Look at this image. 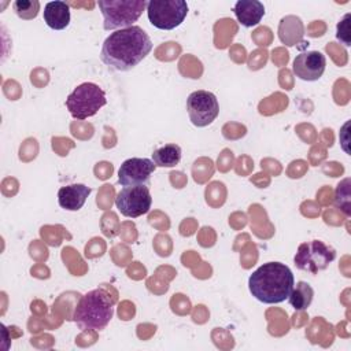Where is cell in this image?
Listing matches in <instances>:
<instances>
[{
	"mask_svg": "<svg viewBox=\"0 0 351 351\" xmlns=\"http://www.w3.org/2000/svg\"><path fill=\"white\" fill-rule=\"evenodd\" d=\"M326 67V58L319 51H306L296 55L292 63L293 74L303 81H317Z\"/></svg>",
	"mask_w": 351,
	"mask_h": 351,
	"instance_id": "8fae6325",
	"label": "cell"
},
{
	"mask_svg": "<svg viewBox=\"0 0 351 351\" xmlns=\"http://www.w3.org/2000/svg\"><path fill=\"white\" fill-rule=\"evenodd\" d=\"M152 49L149 36L140 26L119 29L104 40L100 60L111 70L129 71L136 67Z\"/></svg>",
	"mask_w": 351,
	"mask_h": 351,
	"instance_id": "6da1fadb",
	"label": "cell"
},
{
	"mask_svg": "<svg viewBox=\"0 0 351 351\" xmlns=\"http://www.w3.org/2000/svg\"><path fill=\"white\" fill-rule=\"evenodd\" d=\"M186 111L195 126H208L219 114L218 99L208 90H195L186 99Z\"/></svg>",
	"mask_w": 351,
	"mask_h": 351,
	"instance_id": "ba28073f",
	"label": "cell"
},
{
	"mask_svg": "<svg viewBox=\"0 0 351 351\" xmlns=\"http://www.w3.org/2000/svg\"><path fill=\"white\" fill-rule=\"evenodd\" d=\"M336 258V251L333 247L325 244L321 240H311L302 243L293 256L295 266L299 270L317 274L325 270L330 262Z\"/></svg>",
	"mask_w": 351,
	"mask_h": 351,
	"instance_id": "8992f818",
	"label": "cell"
},
{
	"mask_svg": "<svg viewBox=\"0 0 351 351\" xmlns=\"http://www.w3.org/2000/svg\"><path fill=\"white\" fill-rule=\"evenodd\" d=\"M233 12L243 26L252 27L262 21L265 5L258 0H239L233 7Z\"/></svg>",
	"mask_w": 351,
	"mask_h": 351,
	"instance_id": "4fadbf2b",
	"label": "cell"
},
{
	"mask_svg": "<svg viewBox=\"0 0 351 351\" xmlns=\"http://www.w3.org/2000/svg\"><path fill=\"white\" fill-rule=\"evenodd\" d=\"M90 191L92 189L84 184H70L62 186L58 191L59 206L67 211H77L85 204Z\"/></svg>",
	"mask_w": 351,
	"mask_h": 351,
	"instance_id": "7c38bea8",
	"label": "cell"
},
{
	"mask_svg": "<svg viewBox=\"0 0 351 351\" xmlns=\"http://www.w3.org/2000/svg\"><path fill=\"white\" fill-rule=\"evenodd\" d=\"M156 166L147 158L126 159L118 170V182L122 186L147 185Z\"/></svg>",
	"mask_w": 351,
	"mask_h": 351,
	"instance_id": "30bf717a",
	"label": "cell"
},
{
	"mask_svg": "<svg viewBox=\"0 0 351 351\" xmlns=\"http://www.w3.org/2000/svg\"><path fill=\"white\" fill-rule=\"evenodd\" d=\"M350 18L351 14L347 12L340 22L336 26V38L344 45V47H350L351 45V34H350Z\"/></svg>",
	"mask_w": 351,
	"mask_h": 351,
	"instance_id": "ac0fdd59",
	"label": "cell"
},
{
	"mask_svg": "<svg viewBox=\"0 0 351 351\" xmlns=\"http://www.w3.org/2000/svg\"><path fill=\"white\" fill-rule=\"evenodd\" d=\"M181 147L177 144H165L152 152V162L156 167H174L181 160Z\"/></svg>",
	"mask_w": 351,
	"mask_h": 351,
	"instance_id": "9a60e30c",
	"label": "cell"
},
{
	"mask_svg": "<svg viewBox=\"0 0 351 351\" xmlns=\"http://www.w3.org/2000/svg\"><path fill=\"white\" fill-rule=\"evenodd\" d=\"M313 298H314V289L311 288V285L308 282L299 281L296 287L293 285V289L288 296V300L295 310L304 311L311 304Z\"/></svg>",
	"mask_w": 351,
	"mask_h": 351,
	"instance_id": "2e32d148",
	"label": "cell"
},
{
	"mask_svg": "<svg viewBox=\"0 0 351 351\" xmlns=\"http://www.w3.org/2000/svg\"><path fill=\"white\" fill-rule=\"evenodd\" d=\"M112 314L108 295L103 289H92L80 298L71 318L82 330H100L108 325Z\"/></svg>",
	"mask_w": 351,
	"mask_h": 351,
	"instance_id": "3957f363",
	"label": "cell"
},
{
	"mask_svg": "<svg viewBox=\"0 0 351 351\" xmlns=\"http://www.w3.org/2000/svg\"><path fill=\"white\" fill-rule=\"evenodd\" d=\"M188 14L184 0H151L147 3V15L152 26L160 30L178 27Z\"/></svg>",
	"mask_w": 351,
	"mask_h": 351,
	"instance_id": "52a82bcc",
	"label": "cell"
},
{
	"mask_svg": "<svg viewBox=\"0 0 351 351\" xmlns=\"http://www.w3.org/2000/svg\"><path fill=\"white\" fill-rule=\"evenodd\" d=\"M43 18L48 27L53 30H63L70 23V5L60 0L49 1L44 7Z\"/></svg>",
	"mask_w": 351,
	"mask_h": 351,
	"instance_id": "5bb4252c",
	"label": "cell"
},
{
	"mask_svg": "<svg viewBox=\"0 0 351 351\" xmlns=\"http://www.w3.org/2000/svg\"><path fill=\"white\" fill-rule=\"evenodd\" d=\"M295 285L291 269L281 262H267L259 266L248 278L251 295L265 303L277 304L288 299Z\"/></svg>",
	"mask_w": 351,
	"mask_h": 351,
	"instance_id": "7a4b0ae2",
	"label": "cell"
},
{
	"mask_svg": "<svg viewBox=\"0 0 351 351\" xmlns=\"http://www.w3.org/2000/svg\"><path fill=\"white\" fill-rule=\"evenodd\" d=\"M97 5L103 14L104 30H119L133 26L141 16L147 1L144 0H99Z\"/></svg>",
	"mask_w": 351,
	"mask_h": 351,
	"instance_id": "277c9868",
	"label": "cell"
},
{
	"mask_svg": "<svg viewBox=\"0 0 351 351\" xmlns=\"http://www.w3.org/2000/svg\"><path fill=\"white\" fill-rule=\"evenodd\" d=\"M333 203L346 217L351 215V180L348 177L336 186Z\"/></svg>",
	"mask_w": 351,
	"mask_h": 351,
	"instance_id": "e0dca14e",
	"label": "cell"
},
{
	"mask_svg": "<svg viewBox=\"0 0 351 351\" xmlns=\"http://www.w3.org/2000/svg\"><path fill=\"white\" fill-rule=\"evenodd\" d=\"M107 103L104 90L93 84L84 82L74 88V90L66 99V107L73 118L84 121L93 117Z\"/></svg>",
	"mask_w": 351,
	"mask_h": 351,
	"instance_id": "5b68a950",
	"label": "cell"
},
{
	"mask_svg": "<svg viewBox=\"0 0 351 351\" xmlns=\"http://www.w3.org/2000/svg\"><path fill=\"white\" fill-rule=\"evenodd\" d=\"M152 197L147 185L125 186L122 188L117 197L115 206L123 217L137 218L143 214H147L151 208Z\"/></svg>",
	"mask_w": 351,
	"mask_h": 351,
	"instance_id": "9c48e42d",
	"label": "cell"
}]
</instances>
